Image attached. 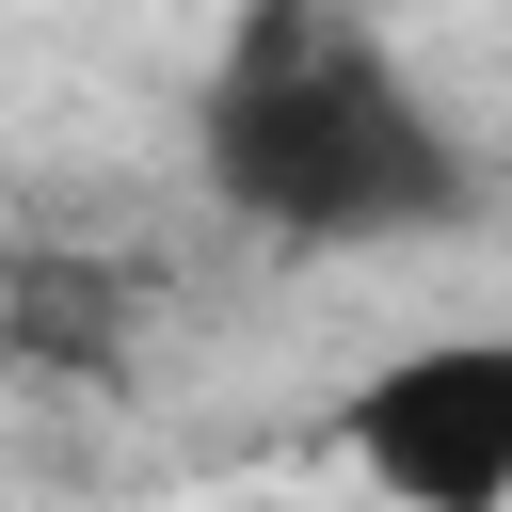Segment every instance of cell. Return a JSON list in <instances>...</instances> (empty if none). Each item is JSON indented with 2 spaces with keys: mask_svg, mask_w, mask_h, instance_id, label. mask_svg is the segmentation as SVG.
I'll return each mask as SVG.
<instances>
[{
  "mask_svg": "<svg viewBox=\"0 0 512 512\" xmlns=\"http://www.w3.org/2000/svg\"><path fill=\"white\" fill-rule=\"evenodd\" d=\"M336 448L368 464L384 512H512V320L384 352V368L352 384Z\"/></svg>",
  "mask_w": 512,
  "mask_h": 512,
  "instance_id": "2",
  "label": "cell"
},
{
  "mask_svg": "<svg viewBox=\"0 0 512 512\" xmlns=\"http://www.w3.org/2000/svg\"><path fill=\"white\" fill-rule=\"evenodd\" d=\"M192 176L224 224L288 256H400L496 208L464 112L352 0H224V48L192 80Z\"/></svg>",
  "mask_w": 512,
  "mask_h": 512,
  "instance_id": "1",
  "label": "cell"
},
{
  "mask_svg": "<svg viewBox=\"0 0 512 512\" xmlns=\"http://www.w3.org/2000/svg\"><path fill=\"white\" fill-rule=\"evenodd\" d=\"M144 336V288L112 256H0V368H48V384H112Z\"/></svg>",
  "mask_w": 512,
  "mask_h": 512,
  "instance_id": "3",
  "label": "cell"
}]
</instances>
